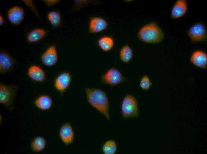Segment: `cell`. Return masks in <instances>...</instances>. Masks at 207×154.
Here are the masks:
<instances>
[{
    "mask_svg": "<svg viewBox=\"0 0 207 154\" xmlns=\"http://www.w3.org/2000/svg\"><path fill=\"white\" fill-rule=\"evenodd\" d=\"M86 98L89 104L101 113L107 120L109 121V105L106 92L101 89L87 87L85 89Z\"/></svg>",
    "mask_w": 207,
    "mask_h": 154,
    "instance_id": "cell-1",
    "label": "cell"
},
{
    "mask_svg": "<svg viewBox=\"0 0 207 154\" xmlns=\"http://www.w3.org/2000/svg\"><path fill=\"white\" fill-rule=\"evenodd\" d=\"M138 36L142 41L154 44L161 42L164 38V34L158 24L152 22L142 27L138 32Z\"/></svg>",
    "mask_w": 207,
    "mask_h": 154,
    "instance_id": "cell-2",
    "label": "cell"
},
{
    "mask_svg": "<svg viewBox=\"0 0 207 154\" xmlns=\"http://www.w3.org/2000/svg\"><path fill=\"white\" fill-rule=\"evenodd\" d=\"M18 89V86L15 84H0V103L11 112L14 110L15 98Z\"/></svg>",
    "mask_w": 207,
    "mask_h": 154,
    "instance_id": "cell-3",
    "label": "cell"
},
{
    "mask_svg": "<svg viewBox=\"0 0 207 154\" xmlns=\"http://www.w3.org/2000/svg\"><path fill=\"white\" fill-rule=\"evenodd\" d=\"M120 110L122 116L124 119L138 117L139 110L137 100L136 97L131 94H126L122 102Z\"/></svg>",
    "mask_w": 207,
    "mask_h": 154,
    "instance_id": "cell-4",
    "label": "cell"
},
{
    "mask_svg": "<svg viewBox=\"0 0 207 154\" xmlns=\"http://www.w3.org/2000/svg\"><path fill=\"white\" fill-rule=\"evenodd\" d=\"M126 81V78L115 67L109 68L101 76V82L112 86H116Z\"/></svg>",
    "mask_w": 207,
    "mask_h": 154,
    "instance_id": "cell-5",
    "label": "cell"
},
{
    "mask_svg": "<svg viewBox=\"0 0 207 154\" xmlns=\"http://www.w3.org/2000/svg\"><path fill=\"white\" fill-rule=\"evenodd\" d=\"M187 33L192 43L203 42L207 41V30L202 23H197L193 25L188 30Z\"/></svg>",
    "mask_w": 207,
    "mask_h": 154,
    "instance_id": "cell-6",
    "label": "cell"
},
{
    "mask_svg": "<svg viewBox=\"0 0 207 154\" xmlns=\"http://www.w3.org/2000/svg\"><path fill=\"white\" fill-rule=\"evenodd\" d=\"M72 80V76L69 72H63L55 78L54 86L57 91L62 94L70 86Z\"/></svg>",
    "mask_w": 207,
    "mask_h": 154,
    "instance_id": "cell-7",
    "label": "cell"
},
{
    "mask_svg": "<svg viewBox=\"0 0 207 154\" xmlns=\"http://www.w3.org/2000/svg\"><path fill=\"white\" fill-rule=\"evenodd\" d=\"M59 136L62 142L67 145H70L73 142L74 134L73 127L69 123L63 124L59 131Z\"/></svg>",
    "mask_w": 207,
    "mask_h": 154,
    "instance_id": "cell-8",
    "label": "cell"
},
{
    "mask_svg": "<svg viewBox=\"0 0 207 154\" xmlns=\"http://www.w3.org/2000/svg\"><path fill=\"white\" fill-rule=\"evenodd\" d=\"M58 59L57 50L55 45H52L48 47L42 57L43 63L48 66H51L55 65Z\"/></svg>",
    "mask_w": 207,
    "mask_h": 154,
    "instance_id": "cell-9",
    "label": "cell"
},
{
    "mask_svg": "<svg viewBox=\"0 0 207 154\" xmlns=\"http://www.w3.org/2000/svg\"><path fill=\"white\" fill-rule=\"evenodd\" d=\"M190 61L196 67L205 69L207 67V55L201 50H197L191 55Z\"/></svg>",
    "mask_w": 207,
    "mask_h": 154,
    "instance_id": "cell-10",
    "label": "cell"
},
{
    "mask_svg": "<svg viewBox=\"0 0 207 154\" xmlns=\"http://www.w3.org/2000/svg\"><path fill=\"white\" fill-rule=\"evenodd\" d=\"M14 61L7 52L1 51L0 54V71L2 73H7L12 70L14 65Z\"/></svg>",
    "mask_w": 207,
    "mask_h": 154,
    "instance_id": "cell-11",
    "label": "cell"
},
{
    "mask_svg": "<svg viewBox=\"0 0 207 154\" xmlns=\"http://www.w3.org/2000/svg\"><path fill=\"white\" fill-rule=\"evenodd\" d=\"M187 4L186 0H178L172 7L171 17L172 19H175L183 16L187 10Z\"/></svg>",
    "mask_w": 207,
    "mask_h": 154,
    "instance_id": "cell-12",
    "label": "cell"
},
{
    "mask_svg": "<svg viewBox=\"0 0 207 154\" xmlns=\"http://www.w3.org/2000/svg\"><path fill=\"white\" fill-rule=\"evenodd\" d=\"M23 9L19 7L15 6L10 8L8 12V16L10 21L12 24L18 25L20 23L24 17Z\"/></svg>",
    "mask_w": 207,
    "mask_h": 154,
    "instance_id": "cell-13",
    "label": "cell"
},
{
    "mask_svg": "<svg viewBox=\"0 0 207 154\" xmlns=\"http://www.w3.org/2000/svg\"><path fill=\"white\" fill-rule=\"evenodd\" d=\"M107 26V22L105 20L100 17H93L90 20L89 32L92 33H98L106 29Z\"/></svg>",
    "mask_w": 207,
    "mask_h": 154,
    "instance_id": "cell-14",
    "label": "cell"
},
{
    "mask_svg": "<svg viewBox=\"0 0 207 154\" xmlns=\"http://www.w3.org/2000/svg\"><path fill=\"white\" fill-rule=\"evenodd\" d=\"M28 74L33 80L38 82H42L46 79V75L43 70L36 65L31 66L28 69Z\"/></svg>",
    "mask_w": 207,
    "mask_h": 154,
    "instance_id": "cell-15",
    "label": "cell"
},
{
    "mask_svg": "<svg viewBox=\"0 0 207 154\" xmlns=\"http://www.w3.org/2000/svg\"><path fill=\"white\" fill-rule=\"evenodd\" d=\"M53 101L51 97L47 95H42L37 97L34 100V104L39 109L47 110L52 107Z\"/></svg>",
    "mask_w": 207,
    "mask_h": 154,
    "instance_id": "cell-16",
    "label": "cell"
},
{
    "mask_svg": "<svg viewBox=\"0 0 207 154\" xmlns=\"http://www.w3.org/2000/svg\"><path fill=\"white\" fill-rule=\"evenodd\" d=\"M46 144L45 139L42 136H38L35 137L30 144L31 150L35 152H40L45 149Z\"/></svg>",
    "mask_w": 207,
    "mask_h": 154,
    "instance_id": "cell-17",
    "label": "cell"
},
{
    "mask_svg": "<svg viewBox=\"0 0 207 154\" xmlns=\"http://www.w3.org/2000/svg\"><path fill=\"white\" fill-rule=\"evenodd\" d=\"M119 56L121 60L124 63L128 62L131 60L133 56V52L128 44L123 46L120 49Z\"/></svg>",
    "mask_w": 207,
    "mask_h": 154,
    "instance_id": "cell-18",
    "label": "cell"
},
{
    "mask_svg": "<svg viewBox=\"0 0 207 154\" xmlns=\"http://www.w3.org/2000/svg\"><path fill=\"white\" fill-rule=\"evenodd\" d=\"M117 145L116 142L112 139L106 141L103 144L102 150L104 154H115L117 150Z\"/></svg>",
    "mask_w": 207,
    "mask_h": 154,
    "instance_id": "cell-19",
    "label": "cell"
},
{
    "mask_svg": "<svg viewBox=\"0 0 207 154\" xmlns=\"http://www.w3.org/2000/svg\"><path fill=\"white\" fill-rule=\"evenodd\" d=\"M98 45L102 50L105 52H107L112 49L114 45V42L113 39L111 37L104 36L101 38L99 40Z\"/></svg>",
    "mask_w": 207,
    "mask_h": 154,
    "instance_id": "cell-20",
    "label": "cell"
},
{
    "mask_svg": "<svg viewBox=\"0 0 207 154\" xmlns=\"http://www.w3.org/2000/svg\"><path fill=\"white\" fill-rule=\"evenodd\" d=\"M46 31L43 29H37L34 30L29 34L28 40L30 42L38 41L43 37Z\"/></svg>",
    "mask_w": 207,
    "mask_h": 154,
    "instance_id": "cell-21",
    "label": "cell"
},
{
    "mask_svg": "<svg viewBox=\"0 0 207 154\" xmlns=\"http://www.w3.org/2000/svg\"><path fill=\"white\" fill-rule=\"evenodd\" d=\"M153 85L149 76L147 74L144 75L141 78L139 82V87L142 90L147 91L149 90Z\"/></svg>",
    "mask_w": 207,
    "mask_h": 154,
    "instance_id": "cell-22",
    "label": "cell"
},
{
    "mask_svg": "<svg viewBox=\"0 0 207 154\" xmlns=\"http://www.w3.org/2000/svg\"><path fill=\"white\" fill-rule=\"evenodd\" d=\"M48 18L51 23L54 26L57 27L61 23V18L59 13L55 11L50 12L48 15Z\"/></svg>",
    "mask_w": 207,
    "mask_h": 154,
    "instance_id": "cell-23",
    "label": "cell"
},
{
    "mask_svg": "<svg viewBox=\"0 0 207 154\" xmlns=\"http://www.w3.org/2000/svg\"><path fill=\"white\" fill-rule=\"evenodd\" d=\"M44 2L48 6H51V5L57 3L58 1L57 0H45Z\"/></svg>",
    "mask_w": 207,
    "mask_h": 154,
    "instance_id": "cell-24",
    "label": "cell"
},
{
    "mask_svg": "<svg viewBox=\"0 0 207 154\" xmlns=\"http://www.w3.org/2000/svg\"><path fill=\"white\" fill-rule=\"evenodd\" d=\"M4 19L1 15L0 16V25H2L4 23Z\"/></svg>",
    "mask_w": 207,
    "mask_h": 154,
    "instance_id": "cell-25",
    "label": "cell"
}]
</instances>
